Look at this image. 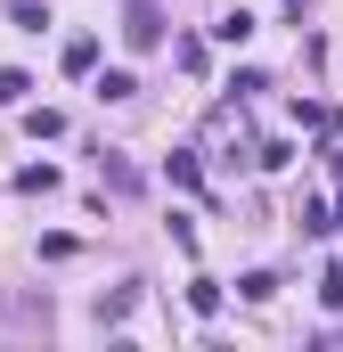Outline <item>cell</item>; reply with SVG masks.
<instances>
[{"instance_id": "1", "label": "cell", "mask_w": 343, "mask_h": 352, "mask_svg": "<svg viewBox=\"0 0 343 352\" xmlns=\"http://www.w3.org/2000/svg\"><path fill=\"white\" fill-rule=\"evenodd\" d=\"M123 41H131V50H156V41H164V8H156V0H131V8H123Z\"/></svg>"}, {"instance_id": "2", "label": "cell", "mask_w": 343, "mask_h": 352, "mask_svg": "<svg viewBox=\"0 0 343 352\" xmlns=\"http://www.w3.org/2000/svg\"><path fill=\"white\" fill-rule=\"evenodd\" d=\"M131 303H139V287H115V295H98V328H115V320H131Z\"/></svg>"}, {"instance_id": "3", "label": "cell", "mask_w": 343, "mask_h": 352, "mask_svg": "<svg viewBox=\"0 0 343 352\" xmlns=\"http://www.w3.org/2000/svg\"><path fill=\"white\" fill-rule=\"evenodd\" d=\"M98 173H106V188H123V197H131V188H139V173H131V164H123V156H115V148H98Z\"/></svg>"}, {"instance_id": "4", "label": "cell", "mask_w": 343, "mask_h": 352, "mask_svg": "<svg viewBox=\"0 0 343 352\" xmlns=\"http://www.w3.org/2000/svg\"><path fill=\"white\" fill-rule=\"evenodd\" d=\"M98 98H106V107H123V98H139V74H123V66H115V74H98Z\"/></svg>"}, {"instance_id": "5", "label": "cell", "mask_w": 343, "mask_h": 352, "mask_svg": "<svg viewBox=\"0 0 343 352\" xmlns=\"http://www.w3.org/2000/svg\"><path fill=\"white\" fill-rule=\"evenodd\" d=\"M90 66H98V41L74 33V41H66V74H90Z\"/></svg>"}, {"instance_id": "6", "label": "cell", "mask_w": 343, "mask_h": 352, "mask_svg": "<svg viewBox=\"0 0 343 352\" xmlns=\"http://www.w3.org/2000/svg\"><path fill=\"white\" fill-rule=\"evenodd\" d=\"M25 131H33V140H58V131H66V115H58V107H33V115H25Z\"/></svg>"}, {"instance_id": "7", "label": "cell", "mask_w": 343, "mask_h": 352, "mask_svg": "<svg viewBox=\"0 0 343 352\" xmlns=\"http://www.w3.org/2000/svg\"><path fill=\"white\" fill-rule=\"evenodd\" d=\"M237 295H246V303H270V295H278V278H270V270H246V278H237Z\"/></svg>"}, {"instance_id": "8", "label": "cell", "mask_w": 343, "mask_h": 352, "mask_svg": "<svg viewBox=\"0 0 343 352\" xmlns=\"http://www.w3.org/2000/svg\"><path fill=\"white\" fill-rule=\"evenodd\" d=\"M25 90H33V74H16V66H0V107H25Z\"/></svg>"}, {"instance_id": "9", "label": "cell", "mask_w": 343, "mask_h": 352, "mask_svg": "<svg viewBox=\"0 0 343 352\" xmlns=\"http://www.w3.org/2000/svg\"><path fill=\"white\" fill-rule=\"evenodd\" d=\"M16 188H25V197H41V188H58V164H25V173H16Z\"/></svg>"}, {"instance_id": "10", "label": "cell", "mask_w": 343, "mask_h": 352, "mask_svg": "<svg viewBox=\"0 0 343 352\" xmlns=\"http://www.w3.org/2000/svg\"><path fill=\"white\" fill-rule=\"evenodd\" d=\"M229 90H237V98H254V90H270V74H261V66H237V74H229Z\"/></svg>"}]
</instances>
